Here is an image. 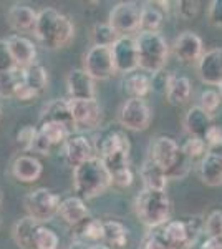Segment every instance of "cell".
<instances>
[{"mask_svg": "<svg viewBox=\"0 0 222 249\" xmlns=\"http://www.w3.org/2000/svg\"><path fill=\"white\" fill-rule=\"evenodd\" d=\"M34 34L45 48L56 50L70 43L75 35V27L70 17L60 14L56 9L47 7L38 12Z\"/></svg>", "mask_w": 222, "mask_h": 249, "instance_id": "cell-1", "label": "cell"}, {"mask_svg": "<svg viewBox=\"0 0 222 249\" xmlns=\"http://www.w3.org/2000/svg\"><path fill=\"white\" fill-rule=\"evenodd\" d=\"M113 186L111 173L102 158L88 160L73 170V188L76 196L83 199H93L103 195L108 188Z\"/></svg>", "mask_w": 222, "mask_h": 249, "instance_id": "cell-2", "label": "cell"}, {"mask_svg": "<svg viewBox=\"0 0 222 249\" xmlns=\"http://www.w3.org/2000/svg\"><path fill=\"white\" fill-rule=\"evenodd\" d=\"M149 158L166 171L169 179H181L191 170L192 160L184 155L183 148L171 136H157L151 143Z\"/></svg>", "mask_w": 222, "mask_h": 249, "instance_id": "cell-3", "label": "cell"}, {"mask_svg": "<svg viewBox=\"0 0 222 249\" xmlns=\"http://www.w3.org/2000/svg\"><path fill=\"white\" fill-rule=\"evenodd\" d=\"M130 138L121 130H108L96 140L95 153H98L111 175L130 168Z\"/></svg>", "mask_w": 222, "mask_h": 249, "instance_id": "cell-4", "label": "cell"}, {"mask_svg": "<svg viewBox=\"0 0 222 249\" xmlns=\"http://www.w3.org/2000/svg\"><path fill=\"white\" fill-rule=\"evenodd\" d=\"M135 211L141 223L149 230L163 228L171 214V199L166 191L143 188L135 199Z\"/></svg>", "mask_w": 222, "mask_h": 249, "instance_id": "cell-5", "label": "cell"}, {"mask_svg": "<svg viewBox=\"0 0 222 249\" xmlns=\"http://www.w3.org/2000/svg\"><path fill=\"white\" fill-rule=\"evenodd\" d=\"M135 40L139 57V70L148 71L151 75L164 70L169 58V45L166 38L161 34L139 32Z\"/></svg>", "mask_w": 222, "mask_h": 249, "instance_id": "cell-6", "label": "cell"}, {"mask_svg": "<svg viewBox=\"0 0 222 249\" xmlns=\"http://www.w3.org/2000/svg\"><path fill=\"white\" fill-rule=\"evenodd\" d=\"M25 210L30 218H34L37 223H48L53 219V216L58 214L60 210V196L47 188H37L30 191L25 196Z\"/></svg>", "mask_w": 222, "mask_h": 249, "instance_id": "cell-7", "label": "cell"}, {"mask_svg": "<svg viewBox=\"0 0 222 249\" xmlns=\"http://www.w3.org/2000/svg\"><path fill=\"white\" fill-rule=\"evenodd\" d=\"M120 124L131 131H143L153 120V110L143 98H128L121 105L118 113Z\"/></svg>", "mask_w": 222, "mask_h": 249, "instance_id": "cell-8", "label": "cell"}, {"mask_svg": "<svg viewBox=\"0 0 222 249\" xmlns=\"http://www.w3.org/2000/svg\"><path fill=\"white\" fill-rule=\"evenodd\" d=\"M141 14H143V7L139 3L120 2L111 9L108 23L118 32L121 37L123 35H131L139 30Z\"/></svg>", "mask_w": 222, "mask_h": 249, "instance_id": "cell-9", "label": "cell"}, {"mask_svg": "<svg viewBox=\"0 0 222 249\" xmlns=\"http://www.w3.org/2000/svg\"><path fill=\"white\" fill-rule=\"evenodd\" d=\"M83 70L93 80H108L116 73L111 48L93 45L83 57Z\"/></svg>", "mask_w": 222, "mask_h": 249, "instance_id": "cell-10", "label": "cell"}, {"mask_svg": "<svg viewBox=\"0 0 222 249\" xmlns=\"http://www.w3.org/2000/svg\"><path fill=\"white\" fill-rule=\"evenodd\" d=\"M113 60H115L116 73H135L139 68V57L136 40L131 35H123L111 47Z\"/></svg>", "mask_w": 222, "mask_h": 249, "instance_id": "cell-11", "label": "cell"}, {"mask_svg": "<svg viewBox=\"0 0 222 249\" xmlns=\"http://www.w3.org/2000/svg\"><path fill=\"white\" fill-rule=\"evenodd\" d=\"M172 52L177 57L179 62L191 65V63H197L201 57L204 55V45L203 40L197 34L191 30H186L183 34H179L174 40L172 45Z\"/></svg>", "mask_w": 222, "mask_h": 249, "instance_id": "cell-12", "label": "cell"}, {"mask_svg": "<svg viewBox=\"0 0 222 249\" xmlns=\"http://www.w3.org/2000/svg\"><path fill=\"white\" fill-rule=\"evenodd\" d=\"M197 75L209 87L222 85V47L211 48L197 62Z\"/></svg>", "mask_w": 222, "mask_h": 249, "instance_id": "cell-13", "label": "cell"}, {"mask_svg": "<svg viewBox=\"0 0 222 249\" xmlns=\"http://www.w3.org/2000/svg\"><path fill=\"white\" fill-rule=\"evenodd\" d=\"M71 113H73L76 128L91 130L102 122V107L98 100H70Z\"/></svg>", "mask_w": 222, "mask_h": 249, "instance_id": "cell-14", "label": "cell"}, {"mask_svg": "<svg viewBox=\"0 0 222 249\" xmlns=\"http://www.w3.org/2000/svg\"><path fill=\"white\" fill-rule=\"evenodd\" d=\"M197 173H199L201 181L207 186L222 184V144L209 148L204 158L199 161Z\"/></svg>", "mask_w": 222, "mask_h": 249, "instance_id": "cell-15", "label": "cell"}, {"mask_svg": "<svg viewBox=\"0 0 222 249\" xmlns=\"http://www.w3.org/2000/svg\"><path fill=\"white\" fill-rule=\"evenodd\" d=\"M63 156L67 163L73 166V170L88 160L95 158V148L91 146L90 140L83 135H71L63 144Z\"/></svg>", "mask_w": 222, "mask_h": 249, "instance_id": "cell-16", "label": "cell"}, {"mask_svg": "<svg viewBox=\"0 0 222 249\" xmlns=\"http://www.w3.org/2000/svg\"><path fill=\"white\" fill-rule=\"evenodd\" d=\"M38 12L30 5L25 3H15L7 12V23L17 35L28 34V32L35 30V23H37Z\"/></svg>", "mask_w": 222, "mask_h": 249, "instance_id": "cell-17", "label": "cell"}, {"mask_svg": "<svg viewBox=\"0 0 222 249\" xmlns=\"http://www.w3.org/2000/svg\"><path fill=\"white\" fill-rule=\"evenodd\" d=\"M67 90L70 100H93L96 95L95 80L83 68H75L68 73Z\"/></svg>", "mask_w": 222, "mask_h": 249, "instance_id": "cell-18", "label": "cell"}, {"mask_svg": "<svg viewBox=\"0 0 222 249\" xmlns=\"http://www.w3.org/2000/svg\"><path fill=\"white\" fill-rule=\"evenodd\" d=\"M42 122L60 123V124H63V126H67L68 130L73 133L76 130V123H75L73 113H71L70 100L55 98V100H51L50 103H47V107L43 108Z\"/></svg>", "mask_w": 222, "mask_h": 249, "instance_id": "cell-19", "label": "cell"}, {"mask_svg": "<svg viewBox=\"0 0 222 249\" xmlns=\"http://www.w3.org/2000/svg\"><path fill=\"white\" fill-rule=\"evenodd\" d=\"M12 52V57H14L17 68H27L35 63L37 58V47L32 42L30 38L23 37V35H10L7 38Z\"/></svg>", "mask_w": 222, "mask_h": 249, "instance_id": "cell-20", "label": "cell"}, {"mask_svg": "<svg viewBox=\"0 0 222 249\" xmlns=\"http://www.w3.org/2000/svg\"><path fill=\"white\" fill-rule=\"evenodd\" d=\"M186 133L192 138H205L209 128L212 126V115L205 113L199 105L191 107L184 115L183 120Z\"/></svg>", "mask_w": 222, "mask_h": 249, "instance_id": "cell-21", "label": "cell"}, {"mask_svg": "<svg viewBox=\"0 0 222 249\" xmlns=\"http://www.w3.org/2000/svg\"><path fill=\"white\" fill-rule=\"evenodd\" d=\"M60 218L65 221L70 226H78L85 219L90 218V210H88L86 203L80 196H68V198L62 199L58 210Z\"/></svg>", "mask_w": 222, "mask_h": 249, "instance_id": "cell-22", "label": "cell"}, {"mask_svg": "<svg viewBox=\"0 0 222 249\" xmlns=\"http://www.w3.org/2000/svg\"><path fill=\"white\" fill-rule=\"evenodd\" d=\"M43 166L38 158L30 155H20L12 163V175L20 183H35L42 176Z\"/></svg>", "mask_w": 222, "mask_h": 249, "instance_id": "cell-23", "label": "cell"}, {"mask_svg": "<svg viewBox=\"0 0 222 249\" xmlns=\"http://www.w3.org/2000/svg\"><path fill=\"white\" fill-rule=\"evenodd\" d=\"M141 179L146 190H156V191H166L168 186V175L163 168L157 164L154 160L148 158L141 166Z\"/></svg>", "mask_w": 222, "mask_h": 249, "instance_id": "cell-24", "label": "cell"}, {"mask_svg": "<svg viewBox=\"0 0 222 249\" xmlns=\"http://www.w3.org/2000/svg\"><path fill=\"white\" fill-rule=\"evenodd\" d=\"M38 223L30 216L18 219L12 228V236L14 241L17 243L20 249H37L35 244V230H37Z\"/></svg>", "mask_w": 222, "mask_h": 249, "instance_id": "cell-25", "label": "cell"}, {"mask_svg": "<svg viewBox=\"0 0 222 249\" xmlns=\"http://www.w3.org/2000/svg\"><path fill=\"white\" fill-rule=\"evenodd\" d=\"M103 243L111 249H123L130 243V230L123 223L115 219L104 221Z\"/></svg>", "mask_w": 222, "mask_h": 249, "instance_id": "cell-26", "label": "cell"}, {"mask_svg": "<svg viewBox=\"0 0 222 249\" xmlns=\"http://www.w3.org/2000/svg\"><path fill=\"white\" fill-rule=\"evenodd\" d=\"M191 93H192L191 80L188 77H183V75H172L171 83H169V88H168V93H166L168 102L174 107H181L189 102Z\"/></svg>", "mask_w": 222, "mask_h": 249, "instance_id": "cell-27", "label": "cell"}, {"mask_svg": "<svg viewBox=\"0 0 222 249\" xmlns=\"http://www.w3.org/2000/svg\"><path fill=\"white\" fill-rule=\"evenodd\" d=\"M123 90L130 98H146V96L151 93L153 87H151V77L144 73H130L126 75L123 82Z\"/></svg>", "mask_w": 222, "mask_h": 249, "instance_id": "cell-28", "label": "cell"}, {"mask_svg": "<svg viewBox=\"0 0 222 249\" xmlns=\"http://www.w3.org/2000/svg\"><path fill=\"white\" fill-rule=\"evenodd\" d=\"M25 85L22 68L0 71V98H17L18 90Z\"/></svg>", "mask_w": 222, "mask_h": 249, "instance_id": "cell-29", "label": "cell"}, {"mask_svg": "<svg viewBox=\"0 0 222 249\" xmlns=\"http://www.w3.org/2000/svg\"><path fill=\"white\" fill-rule=\"evenodd\" d=\"M23 78H25V87L40 95L48 83V71L40 63H34V65L23 68Z\"/></svg>", "mask_w": 222, "mask_h": 249, "instance_id": "cell-30", "label": "cell"}, {"mask_svg": "<svg viewBox=\"0 0 222 249\" xmlns=\"http://www.w3.org/2000/svg\"><path fill=\"white\" fill-rule=\"evenodd\" d=\"M76 230V236L82 241H93V243H98V241H103L104 236V221L96 219V218H88L85 219L82 224L75 226Z\"/></svg>", "mask_w": 222, "mask_h": 249, "instance_id": "cell-31", "label": "cell"}, {"mask_svg": "<svg viewBox=\"0 0 222 249\" xmlns=\"http://www.w3.org/2000/svg\"><path fill=\"white\" fill-rule=\"evenodd\" d=\"M38 131L51 143L53 148L60 146V144H65L67 140L73 135L67 126H63V124H60V123H55V122H42L38 126Z\"/></svg>", "mask_w": 222, "mask_h": 249, "instance_id": "cell-32", "label": "cell"}, {"mask_svg": "<svg viewBox=\"0 0 222 249\" xmlns=\"http://www.w3.org/2000/svg\"><path fill=\"white\" fill-rule=\"evenodd\" d=\"M120 37L121 35L113 29L110 23H96L91 30L93 45H98V47L111 48L116 42H118Z\"/></svg>", "mask_w": 222, "mask_h": 249, "instance_id": "cell-33", "label": "cell"}, {"mask_svg": "<svg viewBox=\"0 0 222 249\" xmlns=\"http://www.w3.org/2000/svg\"><path fill=\"white\" fill-rule=\"evenodd\" d=\"M164 22V15L156 7H143L141 14V25L139 32H151V34H159L161 27Z\"/></svg>", "mask_w": 222, "mask_h": 249, "instance_id": "cell-34", "label": "cell"}, {"mask_svg": "<svg viewBox=\"0 0 222 249\" xmlns=\"http://www.w3.org/2000/svg\"><path fill=\"white\" fill-rule=\"evenodd\" d=\"M58 236L53 230L38 224L37 230H35V244L37 249H58Z\"/></svg>", "mask_w": 222, "mask_h": 249, "instance_id": "cell-35", "label": "cell"}, {"mask_svg": "<svg viewBox=\"0 0 222 249\" xmlns=\"http://www.w3.org/2000/svg\"><path fill=\"white\" fill-rule=\"evenodd\" d=\"M181 148H183L184 155L188 156L189 160H192V161H194V160H203L204 155L207 153V150H209L204 138H192V136H189Z\"/></svg>", "mask_w": 222, "mask_h": 249, "instance_id": "cell-36", "label": "cell"}, {"mask_svg": "<svg viewBox=\"0 0 222 249\" xmlns=\"http://www.w3.org/2000/svg\"><path fill=\"white\" fill-rule=\"evenodd\" d=\"M38 135V128L34 126V124H25L23 128H20L18 133H17V146L22 151H32L34 148V143L37 140Z\"/></svg>", "mask_w": 222, "mask_h": 249, "instance_id": "cell-37", "label": "cell"}, {"mask_svg": "<svg viewBox=\"0 0 222 249\" xmlns=\"http://www.w3.org/2000/svg\"><path fill=\"white\" fill-rule=\"evenodd\" d=\"M221 102H222L221 93L217 90H212V88L204 90L203 93H201V96H199V107L209 115L216 113L217 108H219V105H221Z\"/></svg>", "mask_w": 222, "mask_h": 249, "instance_id": "cell-38", "label": "cell"}, {"mask_svg": "<svg viewBox=\"0 0 222 249\" xmlns=\"http://www.w3.org/2000/svg\"><path fill=\"white\" fill-rule=\"evenodd\" d=\"M139 249H171V248H169V244L164 239L161 228H156V230L148 231V234L141 241Z\"/></svg>", "mask_w": 222, "mask_h": 249, "instance_id": "cell-39", "label": "cell"}, {"mask_svg": "<svg viewBox=\"0 0 222 249\" xmlns=\"http://www.w3.org/2000/svg\"><path fill=\"white\" fill-rule=\"evenodd\" d=\"M204 231L207 232L209 238L222 239V211H212L207 218L204 219Z\"/></svg>", "mask_w": 222, "mask_h": 249, "instance_id": "cell-40", "label": "cell"}, {"mask_svg": "<svg viewBox=\"0 0 222 249\" xmlns=\"http://www.w3.org/2000/svg\"><path fill=\"white\" fill-rule=\"evenodd\" d=\"M17 68L14 57H12V52L9 47V42L3 38H0V71H9Z\"/></svg>", "mask_w": 222, "mask_h": 249, "instance_id": "cell-41", "label": "cell"}, {"mask_svg": "<svg viewBox=\"0 0 222 249\" xmlns=\"http://www.w3.org/2000/svg\"><path fill=\"white\" fill-rule=\"evenodd\" d=\"M171 78L172 75L168 73V71L161 70L157 73L151 75V87L156 93H161V95H166L168 93V88H169V83H171Z\"/></svg>", "mask_w": 222, "mask_h": 249, "instance_id": "cell-42", "label": "cell"}, {"mask_svg": "<svg viewBox=\"0 0 222 249\" xmlns=\"http://www.w3.org/2000/svg\"><path fill=\"white\" fill-rule=\"evenodd\" d=\"M199 9L201 2H196V0H181V2H177V14L186 20L194 18Z\"/></svg>", "mask_w": 222, "mask_h": 249, "instance_id": "cell-43", "label": "cell"}, {"mask_svg": "<svg viewBox=\"0 0 222 249\" xmlns=\"http://www.w3.org/2000/svg\"><path fill=\"white\" fill-rule=\"evenodd\" d=\"M207 18L212 27L222 29V0H212L207 9Z\"/></svg>", "mask_w": 222, "mask_h": 249, "instance_id": "cell-44", "label": "cell"}, {"mask_svg": "<svg viewBox=\"0 0 222 249\" xmlns=\"http://www.w3.org/2000/svg\"><path fill=\"white\" fill-rule=\"evenodd\" d=\"M111 178H113V184H116L118 188H128L135 181V175H133L131 168L115 173V175H111Z\"/></svg>", "mask_w": 222, "mask_h": 249, "instance_id": "cell-45", "label": "cell"}, {"mask_svg": "<svg viewBox=\"0 0 222 249\" xmlns=\"http://www.w3.org/2000/svg\"><path fill=\"white\" fill-rule=\"evenodd\" d=\"M205 143H207V148H214L222 144V128L217 126V124H212L209 128L207 135H205Z\"/></svg>", "mask_w": 222, "mask_h": 249, "instance_id": "cell-46", "label": "cell"}, {"mask_svg": "<svg viewBox=\"0 0 222 249\" xmlns=\"http://www.w3.org/2000/svg\"><path fill=\"white\" fill-rule=\"evenodd\" d=\"M51 143L48 142V140L43 136L42 133L38 131V135H37V140H35V143H34V148H32V151H35V153H38V155H43V156H47V155H50V151H51Z\"/></svg>", "mask_w": 222, "mask_h": 249, "instance_id": "cell-47", "label": "cell"}, {"mask_svg": "<svg viewBox=\"0 0 222 249\" xmlns=\"http://www.w3.org/2000/svg\"><path fill=\"white\" fill-rule=\"evenodd\" d=\"M199 249H222V239L207 238L203 244H201Z\"/></svg>", "mask_w": 222, "mask_h": 249, "instance_id": "cell-48", "label": "cell"}, {"mask_svg": "<svg viewBox=\"0 0 222 249\" xmlns=\"http://www.w3.org/2000/svg\"><path fill=\"white\" fill-rule=\"evenodd\" d=\"M67 249H91V246H90V244H86L82 239H73Z\"/></svg>", "mask_w": 222, "mask_h": 249, "instance_id": "cell-49", "label": "cell"}, {"mask_svg": "<svg viewBox=\"0 0 222 249\" xmlns=\"http://www.w3.org/2000/svg\"><path fill=\"white\" fill-rule=\"evenodd\" d=\"M91 249H111V248H108L106 244H95V246H91Z\"/></svg>", "mask_w": 222, "mask_h": 249, "instance_id": "cell-50", "label": "cell"}, {"mask_svg": "<svg viewBox=\"0 0 222 249\" xmlns=\"http://www.w3.org/2000/svg\"><path fill=\"white\" fill-rule=\"evenodd\" d=\"M219 93H221V96H222V85L219 87Z\"/></svg>", "mask_w": 222, "mask_h": 249, "instance_id": "cell-51", "label": "cell"}, {"mask_svg": "<svg viewBox=\"0 0 222 249\" xmlns=\"http://www.w3.org/2000/svg\"><path fill=\"white\" fill-rule=\"evenodd\" d=\"M0 204H2V191H0Z\"/></svg>", "mask_w": 222, "mask_h": 249, "instance_id": "cell-52", "label": "cell"}]
</instances>
